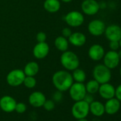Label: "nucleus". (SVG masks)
<instances>
[{"label": "nucleus", "instance_id": "dca6fc26", "mask_svg": "<svg viewBox=\"0 0 121 121\" xmlns=\"http://www.w3.org/2000/svg\"><path fill=\"white\" fill-rule=\"evenodd\" d=\"M104 55V48L100 44H93L88 49L89 58L91 60H95V61H98V60H101L103 58Z\"/></svg>", "mask_w": 121, "mask_h": 121}, {"label": "nucleus", "instance_id": "f704fd0d", "mask_svg": "<svg viewBox=\"0 0 121 121\" xmlns=\"http://www.w3.org/2000/svg\"><path fill=\"white\" fill-rule=\"evenodd\" d=\"M77 121H88L86 117L85 118H81V119H78Z\"/></svg>", "mask_w": 121, "mask_h": 121}, {"label": "nucleus", "instance_id": "b1692460", "mask_svg": "<svg viewBox=\"0 0 121 121\" xmlns=\"http://www.w3.org/2000/svg\"><path fill=\"white\" fill-rule=\"evenodd\" d=\"M73 81H75L76 82L78 83H84V81L86 79V72L81 69H76L73 71V73L71 74Z\"/></svg>", "mask_w": 121, "mask_h": 121}, {"label": "nucleus", "instance_id": "c756f323", "mask_svg": "<svg viewBox=\"0 0 121 121\" xmlns=\"http://www.w3.org/2000/svg\"><path fill=\"white\" fill-rule=\"evenodd\" d=\"M109 47H110V50L117 51V50H118L120 48L119 41H110Z\"/></svg>", "mask_w": 121, "mask_h": 121}, {"label": "nucleus", "instance_id": "e433bc0d", "mask_svg": "<svg viewBox=\"0 0 121 121\" xmlns=\"http://www.w3.org/2000/svg\"><path fill=\"white\" fill-rule=\"evenodd\" d=\"M119 45H120V47L121 48V39L119 40Z\"/></svg>", "mask_w": 121, "mask_h": 121}, {"label": "nucleus", "instance_id": "a878e982", "mask_svg": "<svg viewBox=\"0 0 121 121\" xmlns=\"http://www.w3.org/2000/svg\"><path fill=\"white\" fill-rule=\"evenodd\" d=\"M43 108L47 111H51L55 108V102L53 100H46L43 105Z\"/></svg>", "mask_w": 121, "mask_h": 121}, {"label": "nucleus", "instance_id": "a211bd4d", "mask_svg": "<svg viewBox=\"0 0 121 121\" xmlns=\"http://www.w3.org/2000/svg\"><path fill=\"white\" fill-rule=\"evenodd\" d=\"M69 42L74 46H83L86 42V36L81 32H74L69 37Z\"/></svg>", "mask_w": 121, "mask_h": 121}, {"label": "nucleus", "instance_id": "72a5a7b5", "mask_svg": "<svg viewBox=\"0 0 121 121\" xmlns=\"http://www.w3.org/2000/svg\"><path fill=\"white\" fill-rule=\"evenodd\" d=\"M60 1H62V2H64V3H69V2H72L73 0H60Z\"/></svg>", "mask_w": 121, "mask_h": 121}, {"label": "nucleus", "instance_id": "423d86ee", "mask_svg": "<svg viewBox=\"0 0 121 121\" xmlns=\"http://www.w3.org/2000/svg\"><path fill=\"white\" fill-rule=\"evenodd\" d=\"M69 91L70 97L75 102L83 100L86 94L87 93L86 86L83 83H73L69 89Z\"/></svg>", "mask_w": 121, "mask_h": 121}, {"label": "nucleus", "instance_id": "9d476101", "mask_svg": "<svg viewBox=\"0 0 121 121\" xmlns=\"http://www.w3.org/2000/svg\"><path fill=\"white\" fill-rule=\"evenodd\" d=\"M105 28V23L100 19H94L91 21L88 26V32L94 36H99L103 34Z\"/></svg>", "mask_w": 121, "mask_h": 121}, {"label": "nucleus", "instance_id": "6e6552de", "mask_svg": "<svg viewBox=\"0 0 121 121\" xmlns=\"http://www.w3.org/2000/svg\"><path fill=\"white\" fill-rule=\"evenodd\" d=\"M103 58V64L110 70L115 69L119 65L120 60L117 52L112 50L105 53V55Z\"/></svg>", "mask_w": 121, "mask_h": 121}, {"label": "nucleus", "instance_id": "6ab92c4d", "mask_svg": "<svg viewBox=\"0 0 121 121\" xmlns=\"http://www.w3.org/2000/svg\"><path fill=\"white\" fill-rule=\"evenodd\" d=\"M89 110L93 115L96 117H100L105 113L104 105L98 100H93L89 104Z\"/></svg>", "mask_w": 121, "mask_h": 121}, {"label": "nucleus", "instance_id": "4468645a", "mask_svg": "<svg viewBox=\"0 0 121 121\" xmlns=\"http://www.w3.org/2000/svg\"><path fill=\"white\" fill-rule=\"evenodd\" d=\"M46 98L45 95L41 91H34L31 93L29 96V103L34 108L43 107Z\"/></svg>", "mask_w": 121, "mask_h": 121}, {"label": "nucleus", "instance_id": "f03ea898", "mask_svg": "<svg viewBox=\"0 0 121 121\" xmlns=\"http://www.w3.org/2000/svg\"><path fill=\"white\" fill-rule=\"evenodd\" d=\"M60 61L62 66L67 71H73L78 69L80 64L78 56L74 52L68 50L62 53Z\"/></svg>", "mask_w": 121, "mask_h": 121}, {"label": "nucleus", "instance_id": "2f4dec72", "mask_svg": "<svg viewBox=\"0 0 121 121\" xmlns=\"http://www.w3.org/2000/svg\"><path fill=\"white\" fill-rule=\"evenodd\" d=\"M115 97L121 102V84H120L116 88L115 92Z\"/></svg>", "mask_w": 121, "mask_h": 121}, {"label": "nucleus", "instance_id": "58836bf2", "mask_svg": "<svg viewBox=\"0 0 121 121\" xmlns=\"http://www.w3.org/2000/svg\"></svg>", "mask_w": 121, "mask_h": 121}, {"label": "nucleus", "instance_id": "2eb2a0df", "mask_svg": "<svg viewBox=\"0 0 121 121\" xmlns=\"http://www.w3.org/2000/svg\"><path fill=\"white\" fill-rule=\"evenodd\" d=\"M115 88L109 83H105L100 85L98 93L101 98L105 100L110 99L115 97Z\"/></svg>", "mask_w": 121, "mask_h": 121}, {"label": "nucleus", "instance_id": "f257e3e1", "mask_svg": "<svg viewBox=\"0 0 121 121\" xmlns=\"http://www.w3.org/2000/svg\"><path fill=\"white\" fill-rule=\"evenodd\" d=\"M52 83L54 87L61 92L69 91L73 83L72 75L68 71L60 70L53 73L52 76Z\"/></svg>", "mask_w": 121, "mask_h": 121}, {"label": "nucleus", "instance_id": "412c9836", "mask_svg": "<svg viewBox=\"0 0 121 121\" xmlns=\"http://www.w3.org/2000/svg\"><path fill=\"white\" fill-rule=\"evenodd\" d=\"M23 71L26 76H35L39 71V66L36 61H30L26 64Z\"/></svg>", "mask_w": 121, "mask_h": 121}, {"label": "nucleus", "instance_id": "5701e85b", "mask_svg": "<svg viewBox=\"0 0 121 121\" xmlns=\"http://www.w3.org/2000/svg\"><path fill=\"white\" fill-rule=\"evenodd\" d=\"M100 83L96 81L95 79L90 80L87 82V83L85 85L86 92L90 94H95L98 92V89L100 87Z\"/></svg>", "mask_w": 121, "mask_h": 121}, {"label": "nucleus", "instance_id": "7c9ffc66", "mask_svg": "<svg viewBox=\"0 0 121 121\" xmlns=\"http://www.w3.org/2000/svg\"><path fill=\"white\" fill-rule=\"evenodd\" d=\"M72 34V31L71 30L70 28L69 27H66V28H64L61 31V35L63 36H64L65 38H69L71 34Z\"/></svg>", "mask_w": 121, "mask_h": 121}, {"label": "nucleus", "instance_id": "aec40b11", "mask_svg": "<svg viewBox=\"0 0 121 121\" xmlns=\"http://www.w3.org/2000/svg\"><path fill=\"white\" fill-rule=\"evenodd\" d=\"M44 9L49 13H56L60 8L59 0H45L43 2Z\"/></svg>", "mask_w": 121, "mask_h": 121}, {"label": "nucleus", "instance_id": "f3484780", "mask_svg": "<svg viewBox=\"0 0 121 121\" xmlns=\"http://www.w3.org/2000/svg\"><path fill=\"white\" fill-rule=\"evenodd\" d=\"M104 106L105 112L108 115H115L120 109V101L114 97L107 100Z\"/></svg>", "mask_w": 121, "mask_h": 121}, {"label": "nucleus", "instance_id": "393cba45", "mask_svg": "<svg viewBox=\"0 0 121 121\" xmlns=\"http://www.w3.org/2000/svg\"><path fill=\"white\" fill-rule=\"evenodd\" d=\"M23 84L27 88H34L36 85V80L34 76H26L25 77Z\"/></svg>", "mask_w": 121, "mask_h": 121}, {"label": "nucleus", "instance_id": "c9c22d12", "mask_svg": "<svg viewBox=\"0 0 121 121\" xmlns=\"http://www.w3.org/2000/svg\"><path fill=\"white\" fill-rule=\"evenodd\" d=\"M117 53H118V56H119V58H120V59H121V49L117 52Z\"/></svg>", "mask_w": 121, "mask_h": 121}, {"label": "nucleus", "instance_id": "cd10ccee", "mask_svg": "<svg viewBox=\"0 0 121 121\" xmlns=\"http://www.w3.org/2000/svg\"><path fill=\"white\" fill-rule=\"evenodd\" d=\"M63 92L60 91H56L53 94V100L54 102H60L63 99V94H62Z\"/></svg>", "mask_w": 121, "mask_h": 121}, {"label": "nucleus", "instance_id": "20e7f679", "mask_svg": "<svg viewBox=\"0 0 121 121\" xmlns=\"http://www.w3.org/2000/svg\"><path fill=\"white\" fill-rule=\"evenodd\" d=\"M89 112V104L83 100L76 101L71 108L72 115L77 120L86 117Z\"/></svg>", "mask_w": 121, "mask_h": 121}, {"label": "nucleus", "instance_id": "7ed1b4c3", "mask_svg": "<svg viewBox=\"0 0 121 121\" xmlns=\"http://www.w3.org/2000/svg\"><path fill=\"white\" fill-rule=\"evenodd\" d=\"M93 76L100 84H103L110 82L112 78V73L110 69L104 64H98L93 69Z\"/></svg>", "mask_w": 121, "mask_h": 121}, {"label": "nucleus", "instance_id": "4be33fe9", "mask_svg": "<svg viewBox=\"0 0 121 121\" xmlns=\"http://www.w3.org/2000/svg\"><path fill=\"white\" fill-rule=\"evenodd\" d=\"M69 40L63 36H60L56 38L54 41L55 47L60 51H66L69 48Z\"/></svg>", "mask_w": 121, "mask_h": 121}, {"label": "nucleus", "instance_id": "bb28decb", "mask_svg": "<svg viewBox=\"0 0 121 121\" xmlns=\"http://www.w3.org/2000/svg\"><path fill=\"white\" fill-rule=\"evenodd\" d=\"M27 109L26 105L24 103H17L16 107H15V110L17 113L22 114L26 112Z\"/></svg>", "mask_w": 121, "mask_h": 121}, {"label": "nucleus", "instance_id": "f8f14e48", "mask_svg": "<svg viewBox=\"0 0 121 121\" xmlns=\"http://www.w3.org/2000/svg\"><path fill=\"white\" fill-rule=\"evenodd\" d=\"M49 50V46L46 41L38 42L33 48V55L37 59H43L48 56Z\"/></svg>", "mask_w": 121, "mask_h": 121}, {"label": "nucleus", "instance_id": "4c0bfd02", "mask_svg": "<svg viewBox=\"0 0 121 121\" xmlns=\"http://www.w3.org/2000/svg\"><path fill=\"white\" fill-rule=\"evenodd\" d=\"M120 77H121V68L120 69Z\"/></svg>", "mask_w": 121, "mask_h": 121}, {"label": "nucleus", "instance_id": "9b49d317", "mask_svg": "<svg viewBox=\"0 0 121 121\" xmlns=\"http://www.w3.org/2000/svg\"><path fill=\"white\" fill-rule=\"evenodd\" d=\"M16 100L10 95H4L0 98V108L5 112L9 113L15 110Z\"/></svg>", "mask_w": 121, "mask_h": 121}, {"label": "nucleus", "instance_id": "1a4fd4ad", "mask_svg": "<svg viewBox=\"0 0 121 121\" xmlns=\"http://www.w3.org/2000/svg\"><path fill=\"white\" fill-rule=\"evenodd\" d=\"M100 6L96 0H83L81 4L82 12L88 16L96 14L100 10Z\"/></svg>", "mask_w": 121, "mask_h": 121}, {"label": "nucleus", "instance_id": "ddd939ff", "mask_svg": "<svg viewBox=\"0 0 121 121\" xmlns=\"http://www.w3.org/2000/svg\"><path fill=\"white\" fill-rule=\"evenodd\" d=\"M104 34L109 41H119L121 39V27L116 24L110 25L105 28Z\"/></svg>", "mask_w": 121, "mask_h": 121}, {"label": "nucleus", "instance_id": "473e14b6", "mask_svg": "<svg viewBox=\"0 0 121 121\" xmlns=\"http://www.w3.org/2000/svg\"><path fill=\"white\" fill-rule=\"evenodd\" d=\"M83 100H85L86 102H87L88 104L91 103L93 100H94V98H93V94H90V93H86L84 98H83Z\"/></svg>", "mask_w": 121, "mask_h": 121}, {"label": "nucleus", "instance_id": "c85d7f7f", "mask_svg": "<svg viewBox=\"0 0 121 121\" xmlns=\"http://www.w3.org/2000/svg\"><path fill=\"white\" fill-rule=\"evenodd\" d=\"M46 34L43 31H39L36 36V39L38 42H45L46 40Z\"/></svg>", "mask_w": 121, "mask_h": 121}, {"label": "nucleus", "instance_id": "0eeeda50", "mask_svg": "<svg viewBox=\"0 0 121 121\" xmlns=\"http://www.w3.org/2000/svg\"><path fill=\"white\" fill-rule=\"evenodd\" d=\"M66 23L71 27H78L84 22L83 14L78 11H71L64 18Z\"/></svg>", "mask_w": 121, "mask_h": 121}, {"label": "nucleus", "instance_id": "39448f33", "mask_svg": "<svg viewBox=\"0 0 121 121\" xmlns=\"http://www.w3.org/2000/svg\"><path fill=\"white\" fill-rule=\"evenodd\" d=\"M26 75L22 69H14L7 76L6 80L7 83L12 87H17L23 84Z\"/></svg>", "mask_w": 121, "mask_h": 121}]
</instances>
